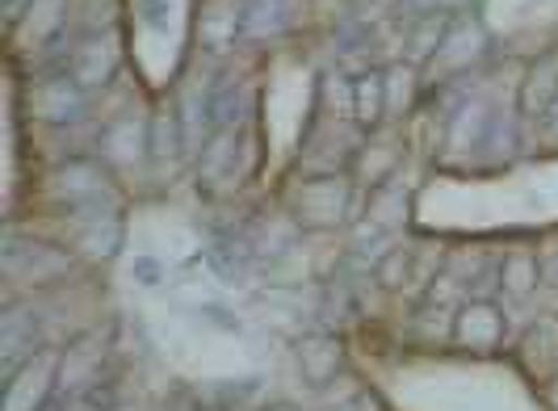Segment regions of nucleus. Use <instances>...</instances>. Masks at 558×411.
<instances>
[{"label":"nucleus","mask_w":558,"mask_h":411,"mask_svg":"<svg viewBox=\"0 0 558 411\" xmlns=\"http://www.w3.org/2000/svg\"><path fill=\"white\" fill-rule=\"evenodd\" d=\"M353 97H357V122H362V126H374V122L387 113V81H383V72L357 76V81H353Z\"/></svg>","instance_id":"nucleus-10"},{"label":"nucleus","mask_w":558,"mask_h":411,"mask_svg":"<svg viewBox=\"0 0 558 411\" xmlns=\"http://www.w3.org/2000/svg\"><path fill=\"white\" fill-rule=\"evenodd\" d=\"M290 22H294V0H248L244 22H240V38L265 43V38H278Z\"/></svg>","instance_id":"nucleus-5"},{"label":"nucleus","mask_w":558,"mask_h":411,"mask_svg":"<svg viewBox=\"0 0 558 411\" xmlns=\"http://www.w3.org/2000/svg\"><path fill=\"white\" fill-rule=\"evenodd\" d=\"M558 101V56H542L530 68V76L521 84V106L525 113L542 118Z\"/></svg>","instance_id":"nucleus-6"},{"label":"nucleus","mask_w":558,"mask_h":411,"mask_svg":"<svg viewBox=\"0 0 558 411\" xmlns=\"http://www.w3.org/2000/svg\"><path fill=\"white\" fill-rule=\"evenodd\" d=\"M4 344H0V365H4V378H13L26 361H34L38 353V331H34V319L26 311H9L4 315Z\"/></svg>","instance_id":"nucleus-4"},{"label":"nucleus","mask_w":558,"mask_h":411,"mask_svg":"<svg viewBox=\"0 0 558 411\" xmlns=\"http://www.w3.org/2000/svg\"><path fill=\"white\" fill-rule=\"evenodd\" d=\"M56 185L68 193L72 206H93V202L101 197V190H106V172H101V168H88V165H72L59 172Z\"/></svg>","instance_id":"nucleus-9"},{"label":"nucleus","mask_w":558,"mask_h":411,"mask_svg":"<svg viewBox=\"0 0 558 411\" xmlns=\"http://www.w3.org/2000/svg\"><path fill=\"white\" fill-rule=\"evenodd\" d=\"M500 269H504V274H500L504 290H508V294H517V299H525L533 286H537V261H533V256H525V252L508 256Z\"/></svg>","instance_id":"nucleus-11"},{"label":"nucleus","mask_w":558,"mask_h":411,"mask_svg":"<svg viewBox=\"0 0 558 411\" xmlns=\"http://www.w3.org/2000/svg\"><path fill=\"white\" fill-rule=\"evenodd\" d=\"M56 356H38V365L26 361L22 374L4 378V411H38L51 408L56 395Z\"/></svg>","instance_id":"nucleus-2"},{"label":"nucleus","mask_w":558,"mask_h":411,"mask_svg":"<svg viewBox=\"0 0 558 411\" xmlns=\"http://www.w3.org/2000/svg\"><path fill=\"white\" fill-rule=\"evenodd\" d=\"M458 340L462 344H478V349H487V344H496L504 340V315L492 306V302H471L462 315H458Z\"/></svg>","instance_id":"nucleus-7"},{"label":"nucleus","mask_w":558,"mask_h":411,"mask_svg":"<svg viewBox=\"0 0 558 411\" xmlns=\"http://www.w3.org/2000/svg\"><path fill=\"white\" fill-rule=\"evenodd\" d=\"M131 277H135L140 286H160V281H165V269H160L151 256H135V265H131Z\"/></svg>","instance_id":"nucleus-12"},{"label":"nucleus","mask_w":558,"mask_h":411,"mask_svg":"<svg viewBox=\"0 0 558 411\" xmlns=\"http://www.w3.org/2000/svg\"><path fill=\"white\" fill-rule=\"evenodd\" d=\"M118 68V51H113L110 34H84L72 43L68 51V76L81 84V88H97L106 84Z\"/></svg>","instance_id":"nucleus-3"},{"label":"nucleus","mask_w":558,"mask_h":411,"mask_svg":"<svg viewBox=\"0 0 558 411\" xmlns=\"http://www.w3.org/2000/svg\"><path fill=\"white\" fill-rule=\"evenodd\" d=\"M299 365H303V374H307L315 386H324L328 378H336V370H340V344L328 340V336H307L303 344H299Z\"/></svg>","instance_id":"nucleus-8"},{"label":"nucleus","mask_w":558,"mask_h":411,"mask_svg":"<svg viewBox=\"0 0 558 411\" xmlns=\"http://www.w3.org/2000/svg\"><path fill=\"white\" fill-rule=\"evenodd\" d=\"M274 411H294V408H274Z\"/></svg>","instance_id":"nucleus-13"},{"label":"nucleus","mask_w":558,"mask_h":411,"mask_svg":"<svg viewBox=\"0 0 558 411\" xmlns=\"http://www.w3.org/2000/svg\"><path fill=\"white\" fill-rule=\"evenodd\" d=\"M29 113L51 122V126H68L84 113V88L68 72L63 76H47L29 88Z\"/></svg>","instance_id":"nucleus-1"}]
</instances>
